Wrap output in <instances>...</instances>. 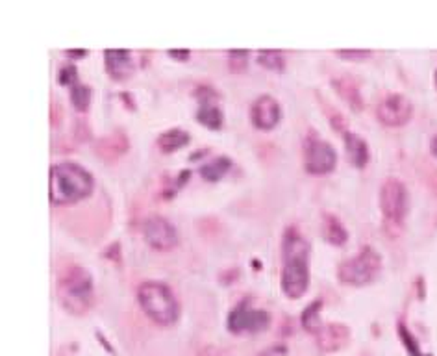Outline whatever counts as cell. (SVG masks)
Here are the masks:
<instances>
[{"mask_svg": "<svg viewBox=\"0 0 437 356\" xmlns=\"http://www.w3.org/2000/svg\"><path fill=\"white\" fill-rule=\"evenodd\" d=\"M282 255H284L282 287L289 297H299L306 292L308 280H310V271H308L310 243L302 236L301 230H296L295 227H289L284 232Z\"/></svg>", "mask_w": 437, "mask_h": 356, "instance_id": "obj_1", "label": "cell"}, {"mask_svg": "<svg viewBox=\"0 0 437 356\" xmlns=\"http://www.w3.org/2000/svg\"><path fill=\"white\" fill-rule=\"evenodd\" d=\"M93 187V175L78 162L62 159L50 165V199L71 202L85 197Z\"/></svg>", "mask_w": 437, "mask_h": 356, "instance_id": "obj_2", "label": "cell"}, {"mask_svg": "<svg viewBox=\"0 0 437 356\" xmlns=\"http://www.w3.org/2000/svg\"><path fill=\"white\" fill-rule=\"evenodd\" d=\"M137 301L154 321L173 323L178 318V303L167 284L159 280H145L137 286Z\"/></svg>", "mask_w": 437, "mask_h": 356, "instance_id": "obj_3", "label": "cell"}, {"mask_svg": "<svg viewBox=\"0 0 437 356\" xmlns=\"http://www.w3.org/2000/svg\"><path fill=\"white\" fill-rule=\"evenodd\" d=\"M59 301L71 312H84L93 301V278L82 266L67 267L58 280Z\"/></svg>", "mask_w": 437, "mask_h": 356, "instance_id": "obj_4", "label": "cell"}, {"mask_svg": "<svg viewBox=\"0 0 437 356\" xmlns=\"http://www.w3.org/2000/svg\"><path fill=\"white\" fill-rule=\"evenodd\" d=\"M382 266V258L371 245H365L359 252L339 264L337 277L347 284H367L376 277Z\"/></svg>", "mask_w": 437, "mask_h": 356, "instance_id": "obj_5", "label": "cell"}, {"mask_svg": "<svg viewBox=\"0 0 437 356\" xmlns=\"http://www.w3.org/2000/svg\"><path fill=\"white\" fill-rule=\"evenodd\" d=\"M228 329L232 332H258L269 325V312L264 308H254L248 303V299H243L237 303L230 314H228Z\"/></svg>", "mask_w": 437, "mask_h": 356, "instance_id": "obj_6", "label": "cell"}, {"mask_svg": "<svg viewBox=\"0 0 437 356\" xmlns=\"http://www.w3.org/2000/svg\"><path fill=\"white\" fill-rule=\"evenodd\" d=\"M380 206H382L385 218L389 221H395V223L402 221V218L406 215L408 192H406L404 184L395 176L385 178L382 187H380Z\"/></svg>", "mask_w": 437, "mask_h": 356, "instance_id": "obj_7", "label": "cell"}, {"mask_svg": "<svg viewBox=\"0 0 437 356\" xmlns=\"http://www.w3.org/2000/svg\"><path fill=\"white\" fill-rule=\"evenodd\" d=\"M336 149L324 139L310 138L304 145L306 169L311 173H327L336 165Z\"/></svg>", "mask_w": 437, "mask_h": 356, "instance_id": "obj_8", "label": "cell"}, {"mask_svg": "<svg viewBox=\"0 0 437 356\" xmlns=\"http://www.w3.org/2000/svg\"><path fill=\"white\" fill-rule=\"evenodd\" d=\"M143 234L156 249H169L178 241L174 225L164 215H150L143 223Z\"/></svg>", "mask_w": 437, "mask_h": 356, "instance_id": "obj_9", "label": "cell"}, {"mask_svg": "<svg viewBox=\"0 0 437 356\" xmlns=\"http://www.w3.org/2000/svg\"><path fill=\"white\" fill-rule=\"evenodd\" d=\"M411 110L413 106H411L410 99H406L401 93H391L380 101L376 113H378L380 121L395 127V124H402L410 119Z\"/></svg>", "mask_w": 437, "mask_h": 356, "instance_id": "obj_10", "label": "cell"}, {"mask_svg": "<svg viewBox=\"0 0 437 356\" xmlns=\"http://www.w3.org/2000/svg\"><path fill=\"white\" fill-rule=\"evenodd\" d=\"M250 118L259 128L274 127L280 119V104L273 95H259L250 106Z\"/></svg>", "mask_w": 437, "mask_h": 356, "instance_id": "obj_11", "label": "cell"}, {"mask_svg": "<svg viewBox=\"0 0 437 356\" xmlns=\"http://www.w3.org/2000/svg\"><path fill=\"white\" fill-rule=\"evenodd\" d=\"M317 343L324 351H336L348 340L347 325L343 323H322L315 332Z\"/></svg>", "mask_w": 437, "mask_h": 356, "instance_id": "obj_12", "label": "cell"}, {"mask_svg": "<svg viewBox=\"0 0 437 356\" xmlns=\"http://www.w3.org/2000/svg\"><path fill=\"white\" fill-rule=\"evenodd\" d=\"M104 58L106 69L110 71V75H113L115 78L127 76L134 69V58L127 48H106Z\"/></svg>", "mask_w": 437, "mask_h": 356, "instance_id": "obj_13", "label": "cell"}, {"mask_svg": "<svg viewBox=\"0 0 437 356\" xmlns=\"http://www.w3.org/2000/svg\"><path fill=\"white\" fill-rule=\"evenodd\" d=\"M345 147H347V155L354 165L364 167L369 159V147L365 143L364 138H359L356 132H345Z\"/></svg>", "mask_w": 437, "mask_h": 356, "instance_id": "obj_14", "label": "cell"}, {"mask_svg": "<svg viewBox=\"0 0 437 356\" xmlns=\"http://www.w3.org/2000/svg\"><path fill=\"white\" fill-rule=\"evenodd\" d=\"M127 136L117 130V132H111L99 139L96 141V150L104 158H115V156H119L122 150L127 149Z\"/></svg>", "mask_w": 437, "mask_h": 356, "instance_id": "obj_15", "label": "cell"}, {"mask_svg": "<svg viewBox=\"0 0 437 356\" xmlns=\"http://www.w3.org/2000/svg\"><path fill=\"white\" fill-rule=\"evenodd\" d=\"M230 165H232V159L228 158V156L221 155L204 162L199 171H201V175L204 176L206 180H219V178L230 169Z\"/></svg>", "mask_w": 437, "mask_h": 356, "instance_id": "obj_16", "label": "cell"}, {"mask_svg": "<svg viewBox=\"0 0 437 356\" xmlns=\"http://www.w3.org/2000/svg\"><path fill=\"white\" fill-rule=\"evenodd\" d=\"M196 119L201 122H204V124H208V127H221L222 124V112H221V108L217 106L215 102L211 101V99H202L201 101V106H199V110H196Z\"/></svg>", "mask_w": 437, "mask_h": 356, "instance_id": "obj_17", "label": "cell"}, {"mask_svg": "<svg viewBox=\"0 0 437 356\" xmlns=\"http://www.w3.org/2000/svg\"><path fill=\"white\" fill-rule=\"evenodd\" d=\"M189 141V132L184 128H169L158 136V145L164 150H174Z\"/></svg>", "mask_w": 437, "mask_h": 356, "instance_id": "obj_18", "label": "cell"}, {"mask_svg": "<svg viewBox=\"0 0 437 356\" xmlns=\"http://www.w3.org/2000/svg\"><path fill=\"white\" fill-rule=\"evenodd\" d=\"M322 232H324V238L332 243H345V239H347V230L332 213L322 215Z\"/></svg>", "mask_w": 437, "mask_h": 356, "instance_id": "obj_19", "label": "cell"}, {"mask_svg": "<svg viewBox=\"0 0 437 356\" xmlns=\"http://www.w3.org/2000/svg\"><path fill=\"white\" fill-rule=\"evenodd\" d=\"M334 84H336L337 91L341 93L345 99H347L354 108H359L361 106V97H359V90L356 82H354L350 76H341V78H336L334 80Z\"/></svg>", "mask_w": 437, "mask_h": 356, "instance_id": "obj_20", "label": "cell"}, {"mask_svg": "<svg viewBox=\"0 0 437 356\" xmlns=\"http://www.w3.org/2000/svg\"><path fill=\"white\" fill-rule=\"evenodd\" d=\"M319 308H321V301L317 299L313 303H310L308 306L304 308L302 312V325H304L306 329L310 330V332H317V330L321 329V319H319Z\"/></svg>", "mask_w": 437, "mask_h": 356, "instance_id": "obj_21", "label": "cell"}, {"mask_svg": "<svg viewBox=\"0 0 437 356\" xmlns=\"http://www.w3.org/2000/svg\"><path fill=\"white\" fill-rule=\"evenodd\" d=\"M258 62L265 67H269V69H282L285 58L278 48H262L258 52Z\"/></svg>", "mask_w": 437, "mask_h": 356, "instance_id": "obj_22", "label": "cell"}, {"mask_svg": "<svg viewBox=\"0 0 437 356\" xmlns=\"http://www.w3.org/2000/svg\"><path fill=\"white\" fill-rule=\"evenodd\" d=\"M71 101H73L74 108H78V110H85L87 104L91 101V87L87 84H76L71 85Z\"/></svg>", "mask_w": 437, "mask_h": 356, "instance_id": "obj_23", "label": "cell"}, {"mask_svg": "<svg viewBox=\"0 0 437 356\" xmlns=\"http://www.w3.org/2000/svg\"><path fill=\"white\" fill-rule=\"evenodd\" d=\"M228 62L234 69H243L248 62V50L247 48H230L228 50Z\"/></svg>", "mask_w": 437, "mask_h": 356, "instance_id": "obj_24", "label": "cell"}, {"mask_svg": "<svg viewBox=\"0 0 437 356\" xmlns=\"http://www.w3.org/2000/svg\"><path fill=\"white\" fill-rule=\"evenodd\" d=\"M399 332H401L402 340H404V346L408 347V351H410L413 356H422L421 355V349H419V343H417V341H415L413 334H411L410 330L406 329V327L402 323L399 325Z\"/></svg>", "mask_w": 437, "mask_h": 356, "instance_id": "obj_25", "label": "cell"}, {"mask_svg": "<svg viewBox=\"0 0 437 356\" xmlns=\"http://www.w3.org/2000/svg\"><path fill=\"white\" fill-rule=\"evenodd\" d=\"M76 76H78V71L73 64H64L58 71V80L62 84H76Z\"/></svg>", "mask_w": 437, "mask_h": 356, "instance_id": "obj_26", "label": "cell"}, {"mask_svg": "<svg viewBox=\"0 0 437 356\" xmlns=\"http://www.w3.org/2000/svg\"><path fill=\"white\" fill-rule=\"evenodd\" d=\"M337 52L341 56H348V58H364V56H369L371 50L367 48H339Z\"/></svg>", "mask_w": 437, "mask_h": 356, "instance_id": "obj_27", "label": "cell"}, {"mask_svg": "<svg viewBox=\"0 0 437 356\" xmlns=\"http://www.w3.org/2000/svg\"><path fill=\"white\" fill-rule=\"evenodd\" d=\"M199 356H227V353H222L221 349H217V347L210 346V347H204Z\"/></svg>", "mask_w": 437, "mask_h": 356, "instance_id": "obj_28", "label": "cell"}, {"mask_svg": "<svg viewBox=\"0 0 437 356\" xmlns=\"http://www.w3.org/2000/svg\"><path fill=\"white\" fill-rule=\"evenodd\" d=\"M169 54H173L176 58H187V56H189V50H187V48H171Z\"/></svg>", "mask_w": 437, "mask_h": 356, "instance_id": "obj_29", "label": "cell"}, {"mask_svg": "<svg viewBox=\"0 0 437 356\" xmlns=\"http://www.w3.org/2000/svg\"><path fill=\"white\" fill-rule=\"evenodd\" d=\"M84 52H85L84 48H76V50H74V48H71V50H67V54H71V56H82Z\"/></svg>", "mask_w": 437, "mask_h": 356, "instance_id": "obj_30", "label": "cell"}, {"mask_svg": "<svg viewBox=\"0 0 437 356\" xmlns=\"http://www.w3.org/2000/svg\"><path fill=\"white\" fill-rule=\"evenodd\" d=\"M430 147H432V152H434V155L437 156V136L432 139V145H430Z\"/></svg>", "mask_w": 437, "mask_h": 356, "instance_id": "obj_31", "label": "cell"}, {"mask_svg": "<svg viewBox=\"0 0 437 356\" xmlns=\"http://www.w3.org/2000/svg\"><path fill=\"white\" fill-rule=\"evenodd\" d=\"M258 356H271V355H258Z\"/></svg>", "mask_w": 437, "mask_h": 356, "instance_id": "obj_32", "label": "cell"}, {"mask_svg": "<svg viewBox=\"0 0 437 356\" xmlns=\"http://www.w3.org/2000/svg\"><path fill=\"white\" fill-rule=\"evenodd\" d=\"M436 82H437V73H436Z\"/></svg>", "mask_w": 437, "mask_h": 356, "instance_id": "obj_33", "label": "cell"}]
</instances>
